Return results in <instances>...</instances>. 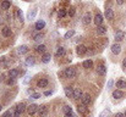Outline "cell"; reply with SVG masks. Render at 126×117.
<instances>
[{
	"label": "cell",
	"instance_id": "6da1fadb",
	"mask_svg": "<svg viewBox=\"0 0 126 117\" xmlns=\"http://www.w3.org/2000/svg\"><path fill=\"white\" fill-rule=\"evenodd\" d=\"M26 109H27V106H26L25 103L17 104V105H16V109H15V111H14V117H21L22 112H23Z\"/></svg>",
	"mask_w": 126,
	"mask_h": 117
},
{
	"label": "cell",
	"instance_id": "7a4b0ae2",
	"mask_svg": "<svg viewBox=\"0 0 126 117\" xmlns=\"http://www.w3.org/2000/svg\"><path fill=\"white\" fill-rule=\"evenodd\" d=\"M64 76L65 78H76L77 76V71H76V68H74V67H69V68H65L64 70Z\"/></svg>",
	"mask_w": 126,
	"mask_h": 117
},
{
	"label": "cell",
	"instance_id": "3957f363",
	"mask_svg": "<svg viewBox=\"0 0 126 117\" xmlns=\"http://www.w3.org/2000/svg\"><path fill=\"white\" fill-rule=\"evenodd\" d=\"M92 20H93V17H92V13L88 11V12H86L83 15V17H82V23H83V26H88L91 22H92Z\"/></svg>",
	"mask_w": 126,
	"mask_h": 117
},
{
	"label": "cell",
	"instance_id": "277c9868",
	"mask_svg": "<svg viewBox=\"0 0 126 117\" xmlns=\"http://www.w3.org/2000/svg\"><path fill=\"white\" fill-rule=\"evenodd\" d=\"M77 111H79V114L82 115V116H87V115L89 114V110H88L87 105H84V104H81V105L77 106Z\"/></svg>",
	"mask_w": 126,
	"mask_h": 117
},
{
	"label": "cell",
	"instance_id": "5b68a950",
	"mask_svg": "<svg viewBox=\"0 0 126 117\" xmlns=\"http://www.w3.org/2000/svg\"><path fill=\"white\" fill-rule=\"evenodd\" d=\"M110 50H111V52H113L114 55H119V54L121 52V46H120L119 43H114V44H111Z\"/></svg>",
	"mask_w": 126,
	"mask_h": 117
},
{
	"label": "cell",
	"instance_id": "8992f818",
	"mask_svg": "<svg viewBox=\"0 0 126 117\" xmlns=\"http://www.w3.org/2000/svg\"><path fill=\"white\" fill-rule=\"evenodd\" d=\"M27 112H28V115L30 116H32V115H34L37 111H38V105H36V104H31V105H28L27 106Z\"/></svg>",
	"mask_w": 126,
	"mask_h": 117
},
{
	"label": "cell",
	"instance_id": "52a82bcc",
	"mask_svg": "<svg viewBox=\"0 0 126 117\" xmlns=\"http://www.w3.org/2000/svg\"><path fill=\"white\" fill-rule=\"evenodd\" d=\"M103 21H104V16H103L102 13H97V15L94 16V18H93V22H94V25H97V26L103 25Z\"/></svg>",
	"mask_w": 126,
	"mask_h": 117
},
{
	"label": "cell",
	"instance_id": "ba28073f",
	"mask_svg": "<svg viewBox=\"0 0 126 117\" xmlns=\"http://www.w3.org/2000/svg\"><path fill=\"white\" fill-rule=\"evenodd\" d=\"M76 52H77V55H79V56H82V55H84V54L87 52V46H86V45H83V44L77 45V48H76Z\"/></svg>",
	"mask_w": 126,
	"mask_h": 117
},
{
	"label": "cell",
	"instance_id": "9c48e42d",
	"mask_svg": "<svg viewBox=\"0 0 126 117\" xmlns=\"http://www.w3.org/2000/svg\"><path fill=\"white\" fill-rule=\"evenodd\" d=\"M1 34H2V37L9 38V37H11L12 31H11V28H10L9 26H5V27H2V29H1Z\"/></svg>",
	"mask_w": 126,
	"mask_h": 117
},
{
	"label": "cell",
	"instance_id": "30bf717a",
	"mask_svg": "<svg viewBox=\"0 0 126 117\" xmlns=\"http://www.w3.org/2000/svg\"><path fill=\"white\" fill-rule=\"evenodd\" d=\"M114 10L113 9H107L105 10V12H104V17L107 18V20H109V21H111V20H114Z\"/></svg>",
	"mask_w": 126,
	"mask_h": 117
},
{
	"label": "cell",
	"instance_id": "8fae6325",
	"mask_svg": "<svg viewBox=\"0 0 126 117\" xmlns=\"http://www.w3.org/2000/svg\"><path fill=\"white\" fill-rule=\"evenodd\" d=\"M38 115H39V117H45L47 115H48V107L47 106H44V105H42V106H38Z\"/></svg>",
	"mask_w": 126,
	"mask_h": 117
},
{
	"label": "cell",
	"instance_id": "7c38bea8",
	"mask_svg": "<svg viewBox=\"0 0 126 117\" xmlns=\"http://www.w3.org/2000/svg\"><path fill=\"white\" fill-rule=\"evenodd\" d=\"M82 96H83L82 90H81L80 88H75V89H74V95H72V98H74L75 100H79V99H81Z\"/></svg>",
	"mask_w": 126,
	"mask_h": 117
},
{
	"label": "cell",
	"instance_id": "4fadbf2b",
	"mask_svg": "<svg viewBox=\"0 0 126 117\" xmlns=\"http://www.w3.org/2000/svg\"><path fill=\"white\" fill-rule=\"evenodd\" d=\"M124 37H125V32L124 31H116L115 34H114V39L116 41H121L124 39Z\"/></svg>",
	"mask_w": 126,
	"mask_h": 117
},
{
	"label": "cell",
	"instance_id": "5bb4252c",
	"mask_svg": "<svg viewBox=\"0 0 126 117\" xmlns=\"http://www.w3.org/2000/svg\"><path fill=\"white\" fill-rule=\"evenodd\" d=\"M92 101V98L89 94H83V96L81 98V104H84V105H89Z\"/></svg>",
	"mask_w": 126,
	"mask_h": 117
},
{
	"label": "cell",
	"instance_id": "9a60e30c",
	"mask_svg": "<svg viewBox=\"0 0 126 117\" xmlns=\"http://www.w3.org/2000/svg\"><path fill=\"white\" fill-rule=\"evenodd\" d=\"M97 73H98L99 76H105V75H107V67H105L104 65H98V67H97Z\"/></svg>",
	"mask_w": 126,
	"mask_h": 117
},
{
	"label": "cell",
	"instance_id": "2e32d148",
	"mask_svg": "<svg viewBox=\"0 0 126 117\" xmlns=\"http://www.w3.org/2000/svg\"><path fill=\"white\" fill-rule=\"evenodd\" d=\"M65 52H66L65 48H64V46H59V48L56 49V51H55V56H56V57H63V56L65 55Z\"/></svg>",
	"mask_w": 126,
	"mask_h": 117
},
{
	"label": "cell",
	"instance_id": "e0dca14e",
	"mask_svg": "<svg viewBox=\"0 0 126 117\" xmlns=\"http://www.w3.org/2000/svg\"><path fill=\"white\" fill-rule=\"evenodd\" d=\"M74 89L75 88H72V87H65L64 88V91H65V95L67 96V98H72V95H74Z\"/></svg>",
	"mask_w": 126,
	"mask_h": 117
},
{
	"label": "cell",
	"instance_id": "ac0fdd59",
	"mask_svg": "<svg viewBox=\"0 0 126 117\" xmlns=\"http://www.w3.org/2000/svg\"><path fill=\"white\" fill-rule=\"evenodd\" d=\"M28 50H30V49H28L27 45H21V46L17 48V52H18L20 55H25V54H27Z\"/></svg>",
	"mask_w": 126,
	"mask_h": 117
},
{
	"label": "cell",
	"instance_id": "d6986e66",
	"mask_svg": "<svg viewBox=\"0 0 126 117\" xmlns=\"http://www.w3.org/2000/svg\"><path fill=\"white\" fill-rule=\"evenodd\" d=\"M123 96H124V93H123L120 89H116V90L113 91V98H114V99L119 100V99H123Z\"/></svg>",
	"mask_w": 126,
	"mask_h": 117
},
{
	"label": "cell",
	"instance_id": "ffe728a7",
	"mask_svg": "<svg viewBox=\"0 0 126 117\" xmlns=\"http://www.w3.org/2000/svg\"><path fill=\"white\" fill-rule=\"evenodd\" d=\"M18 75H20V72H18L16 68H11V70H9V72H7V76L10 78H17Z\"/></svg>",
	"mask_w": 126,
	"mask_h": 117
},
{
	"label": "cell",
	"instance_id": "44dd1931",
	"mask_svg": "<svg viewBox=\"0 0 126 117\" xmlns=\"http://www.w3.org/2000/svg\"><path fill=\"white\" fill-rule=\"evenodd\" d=\"M48 85V79L47 78H41L38 82H37V87L38 88H45Z\"/></svg>",
	"mask_w": 126,
	"mask_h": 117
},
{
	"label": "cell",
	"instance_id": "7402d4cb",
	"mask_svg": "<svg viewBox=\"0 0 126 117\" xmlns=\"http://www.w3.org/2000/svg\"><path fill=\"white\" fill-rule=\"evenodd\" d=\"M15 17H17L20 22H23V21H25V20H23V15H22V11H21L20 9H16V11H15Z\"/></svg>",
	"mask_w": 126,
	"mask_h": 117
},
{
	"label": "cell",
	"instance_id": "603a6c76",
	"mask_svg": "<svg viewBox=\"0 0 126 117\" xmlns=\"http://www.w3.org/2000/svg\"><path fill=\"white\" fill-rule=\"evenodd\" d=\"M50 60H51V55H50L49 52H44V54H43V56H42V62L48 64Z\"/></svg>",
	"mask_w": 126,
	"mask_h": 117
},
{
	"label": "cell",
	"instance_id": "cb8c5ba5",
	"mask_svg": "<svg viewBox=\"0 0 126 117\" xmlns=\"http://www.w3.org/2000/svg\"><path fill=\"white\" fill-rule=\"evenodd\" d=\"M82 66H83V68H92V66H93V61L91 60V59H88V60H84L83 64H82Z\"/></svg>",
	"mask_w": 126,
	"mask_h": 117
},
{
	"label": "cell",
	"instance_id": "d4e9b609",
	"mask_svg": "<svg viewBox=\"0 0 126 117\" xmlns=\"http://www.w3.org/2000/svg\"><path fill=\"white\" fill-rule=\"evenodd\" d=\"M25 64H26L27 66H33V65L36 64V60H34V57H33V56H28V57L26 59Z\"/></svg>",
	"mask_w": 126,
	"mask_h": 117
},
{
	"label": "cell",
	"instance_id": "484cf974",
	"mask_svg": "<svg viewBox=\"0 0 126 117\" xmlns=\"http://www.w3.org/2000/svg\"><path fill=\"white\" fill-rule=\"evenodd\" d=\"M34 27H36V29H37V31H41V29H43V28L45 27V22H44L43 20H39V21L36 23V26H34Z\"/></svg>",
	"mask_w": 126,
	"mask_h": 117
},
{
	"label": "cell",
	"instance_id": "4316f807",
	"mask_svg": "<svg viewBox=\"0 0 126 117\" xmlns=\"http://www.w3.org/2000/svg\"><path fill=\"white\" fill-rule=\"evenodd\" d=\"M10 6H11V2H10L9 0H4V1L1 2V9H2V10H9Z\"/></svg>",
	"mask_w": 126,
	"mask_h": 117
},
{
	"label": "cell",
	"instance_id": "83f0119b",
	"mask_svg": "<svg viewBox=\"0 0 126 117\" xmlns=\"http://www.w3.org/2000/svg\"><path fill=\"white\" fill-rule=\"evenodd\" d=\"M97 33H98V34H105V33H107V27H104L103 25L98 26V27H97Z\"/></svg>",
	"mask_w": 126,
	"mask_h": 117
},
{
	"label": "cell",
	"instance_id": "f1b7e54d",
	"mask_svg": "<svg viewBox=\"0 0 126 117\" xmlns=\"http://www.w3.org/2000/svg\"><path fill=\"white\" fill-rule=\"evenodd\" d=\"M75 29H70V31H67L66 33H65V36H64V38L65 39H70V38H72L74 36H75Z\"/></svg>",
	"mask_w": 126,
	"mask_h": 117
},
{
	"label": "cell",
	"instance_id": "f546056e",
	"mask_svg": "<svg viewBox=\"0 0 126 117\" xmlns=\"http://www.w3.org/2000/svg\"><path fill=\"white\" fill-rule=\"evenodd\" d=\"M45 49H47V46H45L44 44H41V45H38V46L36 48V51L39 52V54H44V52H45Z\"/></svg>",
	"mask_w": 126,
	"mask_h": 117
},
{
	"label": "cell",
	"instance_id": "4dcf8cb0",
	"mask_svg": "<svg viewBox=\"0 0 126 117\" xmlns=\"http://www.w3.org/2000/svg\"><path fill=\"white\" fill-rule=\"evenodd\" d=\"M99 117H110V109H104V110L100 112Z\"/></svg>",
	"mask_w": 126,
	"mask_h": 117
},
{
	"label": "cell",
	"instance_id": "1f68e13d",
	"mask_svg": "<svg viewBox=\"0 0 126 117\" xmlns=\"http://www.w3.org/2000/svg\"><path fill=\"white\" fill-rule=\"evenodd\" d=\"M116 88H126V80L119 79V80L116 82Z\"/></svg>",
	"mask_w": 126,
	"mask_h": 117
},
{
	"label": "cell",
	"instance_id": "d6a6232c",
	"mask_svg": "<svg viewBox=\"0 0 126 117\" xmlns=\"http://www.w3.org/2000/svg\"><path fill=\"white\" fill-rule=\"evenodd\" d=\"M67 15V11L65 10V9H60L59 11H58V16L60 17V18H63V17H65Z\"/></svg>",
	"mask_w": 126,
	"mask_h": 117
},
{
	"label": "cell",
	"instance_id": "836d02e7",
	"mask_svg": "<svg viewBox=\"0 0 126 117\" xmlns=\"http://www.w3.org/2000/svg\"><path fill=\"white\" fill-rule=\"evenodd\" d=\"M63 111H64V114H70V112H72V107L69 105H65L63 107Z\"/></svg>",
	"mask_w": 126,
	"mask_h": 117
},
{
	"label": "cell",
	"instance_id": "e575fe53",
	"mask_svg": "<svg viewBox=\"0 0 126 117\" xmlns=\"http://www.w3.org/2000/svg\"><path fill=\"white\" fill-rule=\"evenodd\" d=\"M42 39H43L42 33H38V34H34V36H33V40H34V41H41Z\"/></svg>",
	"mask_w": 126,
	"mask_h": 117
},
{
	"label": "cell",
	"instance_id": "d590c367",
	"mask_svg": "<svg viewBox=\"0 0 126 117\" xmlns=\"http://www.w3.org/2000/svg\"><path fill=\"white\" fill-rule=\"evenodd\" d=\"M67 13H69V16H70V17H74V16H75V13H76V9L72 6L71 9H69V12H67Z\"/></svg>",
	"mask_w": 126,
	"mask_h": 117
},
{
	"label": "cell",
	"instance_id": "8d00e7d4",
	"mask_svg": "<svg viewBox=\"0 0 126 117\" xmlns=\"http://www.w3.org/2000/svg\"><path fill=\"white\" fill-rule=\"evenodd\" d=\"M15 83H16V78H10L9 77V79L6 80V84H7V85H14Z\"/></svg>",
	"mask_w": 126,
	"mask_h": 117
},
{
	"label": "cell",
	"instance_id": "74e56055",
	"mask_svg": "<svg viewBox=\"0 0 126 117\" xmlns=\"http://www.w3.org/2000/svg\"><path fill=\"white\" fill-rule=\"evenodd\" d=\"M2 117H14V112L10 111V110H7V111H5L2 114Z\"/></svg>",
	"mask_w": 126,
	"mask_h": 117
},
{
	"label": "cell",
	"instance_id": "f35d334b",
	"mask_svg": "<svg viewBox=\"0 0 126 117\" xmlns=\"http://www.w3.org/2000/svg\"><path fill=\"white\" fill-rule=\"evenodd\" d=\"M37 15V10H33V11H31L30 13H28V18L30 20H32V18H34V16Z\"/></svg>",
	"mask_w": 126,
	"mask_h": 117
},
{
	"label": "cell",
	"instance_id": "ab89813d",
	"mask_svg": "<svg viewBox=\"0 0 126 117\" xmlns=\"http://www.w3.org/2000/svg\"><path fill=\"white\" fill-rule=\"evenodd\" d=\"M39 98H41V94L39 93H33L31 95V99H39Z\"/></svg>",
	"mask_w": 126,
	"mask_h": 117
},
{
	"label": "cell",
	"instance_id": "60d3db41",
	"mask_svg": "<svg viewBox=\"0 0 126 117\" xmlns=\"http://www.w3.org/2000/svg\"><path fill=\"white\" fill-rule=\"evenodd\" d=\"M113 85H114V80H113V79H110V80L108 82L107 87H108V89H110V88H113Z\"/></svg>",
	"mask_w": 126,
	"mask_h": 117
},
{
	"label": "cell",
	"instance_id": "b9f144b4",
	"mask_svg": "<svg viewBox=\"0 0 126 117\" xmlns=\"http://www.w3.org/2000/svg\"><path fill=\"white\" fill-rule=\"evenodd\" d=\"M30 79H31V76H30V75H27V76H26V79L23 80V84H28Z\"/></svg>",
	"mask_w": 126,
	"mask_h": 117
},
{
	"label": "cell",
	"instance_id": "7bdbcfd3",
	"mask_svg": "<svg viewBox=\"0 0 126 117\" xmlns=\"http://www.w3.org/2000/svg\"><path fill=\"white\" fill-rule=\"evenodd\" d=\"M53 94V90H47V91H44V95L45 96H49V95H51Z\"/></svg>",
	"mask_w": 126,
	"mask_h": 117
},
{
	"label": "cell",
	"instance_id": "ee69618b",
	"mask_svg": "<svg viewBox=\"0 0 126 117\" xmlns=\"http://www.w3.org/2000/svg\"><path fill=\"white\" fill-rule=\"evenodd\" d=\"M114 117H125V115H124L123 112H116V114H115V116H114Z\"/></svg>",
	"mask_w": 126,
	"mask_h": 117
},
{
	"label": "cell",
	"instance_id": "f6af8a7d",
	"mask_svg": "<svg viewBox=\"0 0 126 117\" xmlns=\"http://www.w3.org/2000/svg\"><path fill=\"white\" fill-rule=\"evenodd\" d=\"M64 117H74V114H72V112H70V114H65V116Z\"/></svg>",
	"mask_w": 126,
	"mask_h": 117
},
{
	"label": "cell",
	"instance_id": "bcb514c9",
	"mask_svg": "<svg viewBox=\"0 0 126 117\" xmlns=\"http://www.w3.org/2000/svg\"><path fill=\"white\" fill-rule=\"evenodd\" d=\"M123 67H124V68L126 70V57L124 59V60H123Z\"/></svg>",
	"mask_w": 126,
	"mask_h": 117
},
{
	"label": "cell",
	"instance_id": "7dc6e473",
	"mask_svg": "<svg viewBox=\"0 0 126 117\" xmlns=\"http://www.w3.org/2000/svg\"><path fill=\"white\" fill-rule=\"evenodd\" d=\"M123 2H124V0H116V4H118V5H121Z\"/></svg>",
	"mask_w": 126,
	"mask_h": 117
},
{
	"label": "cell",
	"instance_id": "c3c4849f",
	"mask_svg": "<svg viewBox=\"0 0 126 117\" xmlns=\"http://www.w3.org/2000/svg\"><path fill=\"white\" fill-rule=\"evenodd\" d=\"M1 110H2V106H1V105H0V112H1Z\"/></svg>",
	"mask_w": 126,
	"mask_h": 117
},
{
	"label": "cell",
	"instance_id": "681fc988",
	"mask_svg": "<svg viewBox=\"0 0 126 117\" xmlns=\"http://www.w3.org/2000/svg\"><path fill=\"white\" fill-rule=\"evenodd\" d=\"M124 115H125V117H126V111H125V112H124Z\"/></svg>",
	"mask_w": 126,
	"mask_h": 117
},
{
	"label": "cell",
	"instance_id": "f907efd6",
	"mask_svg": "<svg viewBox=\"0 0 126 117\" xmlns=\"http://www.w3.org/2000/svg\"><path fill=\"white\" fill-rule=\"evenodd\" d=\"M77 1H79V0H77Z\"/></svg>",
	"mask_w": 126,
	"mask_h": 117
}]
</instances>
